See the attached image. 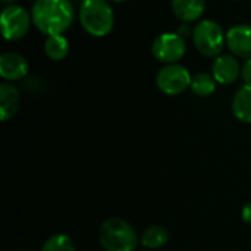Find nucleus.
<instances>
[{"mask_svg":"<svg viewBox=\"0 0 251 251\" xmlns=\"http://www.w3.org/2000/svg\"><path fill=\"white\" fill-rule=\"evenodd\" d=\"M216 85H218V82H216V79L213 78L212 74H209V72H197L196 75H193L190 90L197 97H209L216 91Z\"/></svg>","mask_w":251,"mask_h":251,"instance_id":"nucleus-16","label":"nucleus"},{"mask_svg":"<svg viewBox=\"0 0 251 251\" xmlns=\"http://www.w3.org/2000/svg\"><path fill=\"white\" fill-rule=\"evenodd\" d=\"M0 24L3 38L6 41H19L28 34L32 25L31 10L18 3L7 4L1 9Z\"/></svg>","mask_w":251,"mask_h":251,"instance_id":"nucleus-5","label":"nucleus"},{"mask_svg":"<svg viewBox=\"0 0 251 251\" xmlns=\"http://www.w3.org/2000/svg\"><path fill=\"white\" fill-rule=\"evenodd\" d=\"M226 47L238 59H251V24H237L226 31Z\"/></svg>","mask_w":251,"mask_h":251,"instance_id":"nucleus-9","label":"nucleus"},{"mask_svg":"<svg viewBox=\"0 0 251 251\" xmlns=\"http://www.w3.org/2000/svg\"><path fill=\"white\" fill-rule=\"evenodd\" d=\"M18 0H1V3L4 4V6H7V4H15Z\"/></svg>","mask_w":251,"mask_h":251,"instance_id":"nucleus-21","label":"nucleus"},{"mask_svg":"<svg viewBox=\"0 0 251 251\" xmlns=\"http://www.w3.org/2000/svg\"><path fill=\"white\" fill-rule=\"evenodd\" d=\"M231 1H241V0H231Z\"/></svg>","mask_w":251,"mask_h":251,"instance_id":"nucleus-23","label":"nucleus"},{"mask_svg":"<svg viewBox=\"0 0 251 251\" xmlns=\"http://www.w3.org/2000/svg\"><path fill=\"white\" fill-rule=\"evenodd\" d=\"M29 63L26 57L18 51H4L0 56V76L6 82L22 81L26 78Z\"/></svg>","mask_w":251,"mask_h":251,"instance_id":"nucleus-10","label":"nucleus"},{"mask_svg":"<svg viewBox=\"0 0 251 251\" xmlns=\"http://www.w3.org/2000/svg\"><path fill=\"white\" fill-rule=\"evenodd\" d=\"M44 54L53 62H62L68 57L71 50V43L66 35H50L44 40Z\"/></svg>","mask_w":251,"mask_h":251,"instance_id":"nucleus-14","label":"nucleus"},{"mask_svg":"<svg viewBox=\"0 0 251 251\" xmlns=\"http://www.w3.org/2000/svg\"><path fill=\"white\" fill-rule=\"evenodd\" d=\"M78 19L82 29L94 38L107 37L116 24L115 10L107 0H82L78 9Z\"/></svg>","mask_w":251,"mask_h":251,"instance_id":"nucleus-2","label":"nucleus"},{"mask_svg":"<svg viewBox=\"0 0 251 251\" xmlns=\"http://www.w3.org/2000/svg\"><path fill=\"white\" fill-rule=\"evenodd\" d=\"M241 78L244 84L251 85V59L244 60V63L241 65Z\"/></svg>","mask_w":251,"mask_h":251,"instance_id":"nucleus-19","label":"nucleus"},{"mask_svg":"<svg viewBox=\"0 0 251 251\" xmlns=\"http://www.w3.org/2000/svg\"><path fill=\"white\" fill-rule=\"evenodd\" d=\"M232 113L234 116L243 122L251 124V85H241L232 97Z\"/></svg>","mask_w":251,"mask_h":251,"instance_id":"nucleus-13","label":"nucleus"},{"mask_svg":"<svg viewBox=\"0 0 251 251\" xmlns=\"http://www.w3.org/2000/svg\"><path fill=\"white\" fill-rule=\"evenodd\" d=\"M210 74L218 84L231 85L241 76V63L237 56L231 53H222L213 59Z\"/></svg>","mask_w":251,"mask_h":251,"instance_id":"nucleus-8","label":"nucleus"},{"mask_svg":"<svg viewBox=\"0 0 251 251\" xmlns=\"http://www.w3.org/2000/svg\"><path fill=\"white\" fill-rule=\"evenodd\" d=\"M176 32H178L182 38L188 40V38H191V37H193L194 25H193V24H187V22H181V25L176 28Z\"/></svg>","mask_w":251,"mask_h":251,"instance_id":"nucleus-18","label":"nucleus"},{"mask_svg":"<svg viewBox=\"0 0 251 251\" xmlns=\"http://www.w3.org/2000/svg\"><path fill=\"white\" fill-rule=\"evenodd\" d=\"M169 241V232L160 225H151L141 234L140 243L146 250H159Z\"/></svg>","mask_w":251,"mask_h":251,"instance_id":"nucleus-15","label":"nucleus"},{"mask_svg":"<svg viewBox=\"0 0 251 251\" xmlns=\"http://www.w3.org/2000/svg\"><path fill=\"white\" fill-rule=\"evenodd\" d=\"M99 241L104 251H137L140 238L128 221L113 216L100 225Z\"/></svg>","mask_w":251,"mask_h":251,"instance_id":"nucleus-3","label":"nucleus"},{"mask_svg":"<svg viewBox=\"0 0 251 251\" xmlns=\"http://www.w3.org/2000/svg\"><path fill=\"white\" fill-rule=\"evenodd\" d=\"M137 251H149V250H146V249H144V250H137Z\"/></svg>","mask_w":251,"mask_h":251,"instance_id":"nucleus-24","label":"nucleus"},{"mask_svg":"<svg viewBox=\"0 0 251 251\" xmlns=\"http://www.w3.org/2000/svg\"><path fill=\"white\" fill-rule=\"evenodd\" d=\"M153 57L162 65L179 63L187 54V40L176 31H166L159 34L151 43Z\"/></svg>","mask_w":251,"mask_h":251,"instance_id":"nucleus-6","label":"nucleus"},{"mask_svg":"<svg viewBox=\"0 0 251 251\" xmlns=\"http://www.w3.org/2000/svg\"><path fill=\"white\" fill-rule=\"evenodd\" d=\"M107 1H110V3H125L128 0H107Z\"/></svg>","mask_w":251,"mask_h":251,"instance_id":"nucleus-22","label":"nucleus"},{"mask_svg":"<svg viewBox=\"0 0 251 251\" xmlns=\"http://www.w3.org/2000/svg\"><path fill=\"white\" fill-rule=\"evenodd\" d=\"M171 10L178 21L197 24L206 12V0H171Z\"/></svg>","mask_w":251,"mask_h":251,"instance_id":"nucleus-11","label":"nucleus"},{"mask_svg":"<svg viewBox=\"0 0 251 251\" xmlns=\"http://www.w3.org/2000/svg\"><path fill=\"white\" fill-rule=\"evenodd\" d=\"M193 44L204 57H218L226 47V31L213 19H201L194 24Z\"/></svg>","mask_w":251,"mask_h":251,"instance_id":"nucleus-4","label":"nucleus"},{"mask_svg":"<svg viewBox=\"0 0 251 251\" xmlns=\"http://www.w3.org/2000/svg\"><path fill=\"white\" fill-rule=\"evenodd\" d=\"M31 16L32 25L43 35H60L72 26L75 9L71 0H35Z\"/></svg>","mask_w":251,"mask_h":251,"instance_id":"nucleus-1","label":"nucleus"},{"mask_svg":"<svg viewBox=\"0 0 251 251\" xmlns=\"http://www.w3.org/2000/svg\"><path fill=\"white\" fill-rule=\"evenodd\" d=\"M193 75L181 63L163 65L156 74V85L166 96H179L191 85Z\"/></svg>","mask_w":251,"mask_h":251,"instance_id":"nucleus-7","label":"nucleus"},{"mask_svg":"<svg viewBox=\"0 0 251 251\" xmlns=\"http://www.w3.org/2000/svg\"><path fill=\"white\" fill-rule=\"evenodd\" d=\"M24 251H28V250H24Z\"/></svg>","mask_w":251,"mask_h":251,"instance_id":"nucleus-25","label":"nucleus"},{"mask_svg":"<svg viewBox=\"0 0 251 251\" xmlns=\"http://www.w3.org/2000/svg\"><path fill=\"white\" fill-rule=\"evenodd\" d=\"M41 251H76L74 240L66 234H54L43 244Z\"/></svg>","mask_w":251,"mask_h":251,"instance_id":"nucleus-17","label":"nucleus"},{"mask_svg":"<svg viewBox=\"0 0 251 251\" xmlns=\"http://www.w3.org/2000/svg\"><path fill=\"white\" fill-rule=\"evenodd\" d=\"M21 106V91L12 82L0 84V119L3 122L12 119Z\"/></svg>","mask_w":251,"mask_h":251,"instance_id":"nucleus-12","label":"nucleus"},{"mask_svg":"<svg viewBox=\"0 0 251 251\" xmlns=\"http://www.w3.org/2000/svg\"><path fill=\"white\" fill-rule=\"evenodd\" d=\"M241 218H243L244 224L251 225V201L250 203H247V204L243 207V210H241Z\"/></svg>","mask_w":251,"mask_h":251,"instance_id":"nucleus-20","label":"nucleus"}]
</instances>
